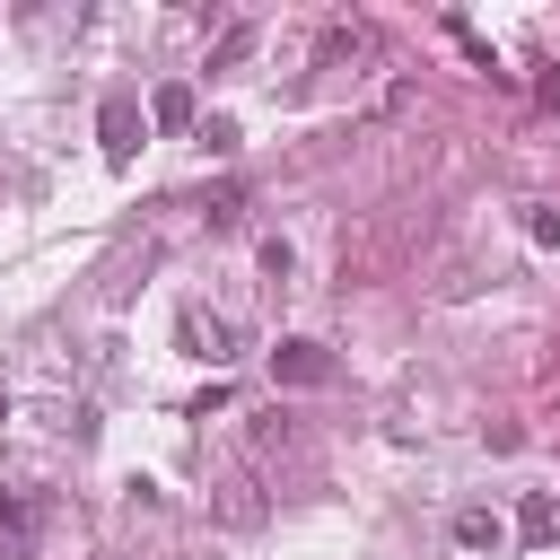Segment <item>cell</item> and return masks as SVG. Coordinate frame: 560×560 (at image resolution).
<instances>
[{
  "label": "cell",
  "instance_id": "3",
  "mask_svg": "<svg viewBox=\"0 0 560 560\" xmlns=\"http://www.w3.org/2000/svg\"><path fill=\"white\" fill-rule=\"evenodd\" d=\"M35 525H44L35 499H0V560H26L35 551Z\"/></svg>",
  "mask_w": 560,
  "mask_h": 560
},
{
  "label": "cell",
  "instance_id": "11",
  "mask_svg": "<svg viewBox=\"0 0 560 560\" xmlns=\"http://www.w3.org/2000/svg\"><path fill=\"white\" fill-rule=\"evenodd\" d=\"M262 271H271V280H289V271H298V254H289L280 236H262Z\"/></svg>",
  "mask_w": 560,
  "mask_h": 560
},
{
  "label": "cell",
  "instance_id": "5",
  "mask_svg": "<svg viewBox=\"0 0 560 560\" xmlns=\"http://www.w3.org/2000/svg\"><path fill=\"white\" fill-rule=\"evenodd\" d=\"M149 122H158V131H192V88H184V79H166V88L149 96Z\"/></svg>",
  "mask_w": 560,
  "mask_h": 560
},
{
  "label": "cell",
  "instance_id": "10",
  "mask_svg": "<svg viewBox=\"0 0 560 560\" xmlns=\"http://www.w3.org/2000/svg\"><path fill=\"white\" fill-rule=\"evenodd\" d=\"M245 52H254V26H228V35H219V52H210V61H219V70H228V61H245Z\"/></svg>",
  "mask_w": 560,
  "mask_h": 560
},
{
  "label": "cell",
  "instance_id": "4",
  "mask_svg": "<svg viewBox=\"0 0 560 560\" xmlns=\"http://www.w3.org/2000/svg\"><path fill=\"white\" fill-rule=\"evenodd\" d=\"M184 341H192V359H236V350H228V341H236L228 315H184Z\"/></svg>",
  "mask_w": 560,
  "mask_h": 560
},
{
  "label": "cell",
  "instance_id": "6",
  "mask_svg": "<svg viewBox=\"0 0 560 560\" xmlns=\"http://www.w3.org/2000/svg\"><path fill=\"white\" fill-rule=\"evenodd\" d=\"M455 542H464V551H499V542H508V525H499L490 508H464V516H455Z\"/></svg>",
  "mask_w": 560,
  "mask_h": 560
},
{
  "label": "cell",
  "instance_id": "1",
  "mask_svg": "<svg viewBox=\"0 0 560 560\" xmlns=\"http://www.w3.org/2000/svg\"><path fill=\"white\" fill-rule=\"evenodd\" d=\"M140 131H149V114H140L131 96H105V114H96V140H105V158H114V166L140 149Z\"/></svg>",
  "mask_w": 560,
  "mask_h": 560
},
{
  "label": "cell",
  "instance_id": "12",
  "mask_svg": "<svg viewBox=\"0 0 560 560\" xmlns=\"http://www.w3.org/2000/svg\"><path fill=\"white\" fill-rule=\"evenodd\" d=\"M0 420H9V394H0Z\"/></svg>",
  "mask_w": 560,
  "mask_h": 560
},
{
  "label": "cell",
  "instance_id": "9",
  "mask_svg": "<svg viewBox=\"0 0 560 560\" xmlns=\"http://www.w3.org/2000/svg\"><path fill=\"white\" fill-rule=\"evenodd\" d=\"M525 236H534V245H560V210L534 201V210H525Z\"/></svg>",
  "mask_w": 560,
  "mask_h": 560
},
{
  "label": "cell",
  "instance_id": "2",
  "mask_svg": "<svg viewBox=\"0 0 560 560\" xmlns=\"http://www.w3.org/2000/svg\"><path fill=\"white\" fill-rule=\"evenodd\" d=\"M271 376H280V385H324L332 359H324L315 341H280V350H271Z\"/></svg>",
  "mask_w": 560,
  "mask_h": 560
},
{
  "label": "cell",
  "instance_id": "7",
  "mask_svg": "<svg viewBox=\"0 0 560 560\" xmlns=\"http://www.w3.org/2000/svg\"><path fill=\"white\" fill-rule=\"evenodd\" d=\"M516 534H525V542H551V534H560V508H551V499L534 490V499L516 508Z\"/></svg>",
  "mask_w": 560,
  "mask_h": 560
},
{
  "label": "cell",
  "instance_id": "8",
  "mask_svg": "<svg viewBox=\"0 0 560 560\" xmlns=\"http://www.w3.org/2000/svg\"><path fill=\"white\" fill-rule=\"evenodd\" d=\"M219 516H228V525H254V516H262V499H254V481H228V499H219Z\"/></svg>",
  "mask_w": 560,
  "mask_h": 560
}]
</instances>
